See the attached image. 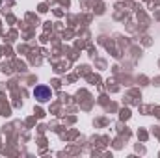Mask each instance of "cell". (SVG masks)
Returning a JSON list of instances; mask_svg holds the SVG:
<instances>
[{"label": "cell", "instance_id": "obj_1", "mask_svg": "<svg viewBox=\"0 0 160 158\" xmlns=\"http://www.w3.org/2000/svg\"><path fill=\"white\" fill-rule=\"evenodd\" d=\"M34 97H36L39 102H47V101H50L52 91H50V87H48V86L39 84V86H36V89H34Z\"/></svg>", "mask_w": 160, "mask_h": 158}]
</instances>
